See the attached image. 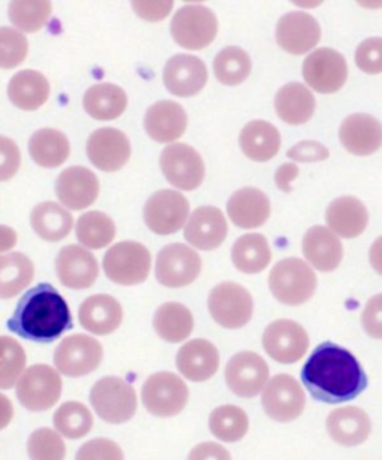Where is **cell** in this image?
<instances>
[{
    "label": "cell",
    "mask_w": 382,
    "mask_h": 460,
    "mask_svg": "<svg viewBox=\"0 0 382 460\" xmlns=\"http://www.w3.org/2000/svg\"><path fill=\"white\" fill-rule=\"evenodd\" d=\"M56 272L65 288L84 290L91 288L98 279V261L81 245H66L57 254Z\"/></svg>",
    "instance_id": "cell-21"
},
{
    "label": "cell",
    "mask_w": 382,
    "mask_h": 460,
    "mask_svg": "<svg viewBox=\"0 0 382 460\" xmlns=\"http://www.w3.org/2000/svg\"><path fill=\"white\" fill-rule=\"evenodd\" d=\"M90 403L103 421L121 425L129 421L138 410L134 385L120 376H103L90 392Z\"/></svg>",
    "instance_id": "cell-4"
},
{
    "label": "cell",
    "mask_w": 382,
    "mask_h": 460,
    "mask_svg": "<svg viewBox=\"0 0 382 460\" xmlns=\"http://www.w3.org/2000/svg\"><path fill=\"white\" fill-rule=\"evenodd\" d=\"M29 153L42 168H58L71 155V144L65 133L56 128H39L31 135Z\"/></svg>",
    "instance_id": "cell-35"
},
{
    "label": "cell",
    "mask_w": 382,
    "mask_h": 460,
    "mask_svg": "<svg viewBox=\"0 0 382 460\" xmlns=\"http://www.w3.org/2000/svg\"><path fill=\"white\" fill-rule=\"evenodd\" d=\"M127 108V94L116 84L91 85L84 94V110L91 119L109 121L120 117Z\"/></svg>",
    "instance_id": "cell-37"
},
{
    "label": "cell",
    "mask_w": 382,
    "mask_h": 460,
    "mask_svg": "<svg viewBox=\"0 0 382 460\" xmlns=\"http://www.w3.org/2000/svg\"><path fill=\"white\" fill-rule=\"evenodd\" d=\"M272 252L267 239L260 234H247L236 239L231 261L244 274H258L271 263Z\"/></svg>",
    "instance_id": "cell-40"
},
{
    "label": "cell",
    "mask_w": 382,
    "mask_h": 460,
    "mask_svg": "<svg viewBox=\"0 0 382 460\" xmlns=\"http://www.w3.org/2000/svg\"><path fill=\"white\" fill-rule=\"evenodd\" d=\"M326 222L336 236L357 238L368 227L369 213L361 200L354 196H343L329 205Z\"/></svg>",
    "instance_id": "cell-31"
},
{
    "label": "cell",
    "mask_w": 382,
    "mask_h": 460,
    "mask_svg": "<svg viewBox=\"0 0 382 460\" xmlns=\"http://www.w3.org/2000/svg\"><path fill=\"white\" fill-rule=\"evenodd\" d=\"M100 186L96 173L84 166H71L58 175L56 195L66 208L74 211L89 208L98 199Z\"/></svg>",
    "instance_id": "cell-22"
},
{
    "label": "cell",
    "mask_w": 382,
    "mask_h": 460,
    "mask_svg": "<svg viewBox=\"0 0 382 460\" xmlns=\"http://www.w3.org/2000/svg\"><path fill=\"white\" fill-rule=\"evenodd\" d=\"M239 146L244 155L254 162L273 159L281 146L280 130L265 119H254L239 135Z\"/></svg>",
    "instance_id": "cell-33"
},
{
    "label": "cell",
    "mask_w": 382,
    "mask_h": 460,
    "mask_svg": "<svg viewBox=\"0 0 382 460\" xmlns=\"http://www.w3.org/2000/svg\"><path fill=\"white\" fill-rule=\"evenodd\" d=\"M187 460H231V455L221 444L208 441L191 448Z\"/></svg>",
    "instance_id": "cell-55"
},
{
    "label": "cell",
    "mask_w": 382,
    "mask_h": 460,
    "mask_svg": "<svg viewBox=\"0 0 382 460\" xmlns=\"http://www.w3.org/2000/svg\"><path fill=\"white\" fill-rule=\"evenodd\" d=\"M53 423L58 435L67 439H81L93 429V414L84 403L69 401L54 412Z\"/></svg>",
    "instance_id": "cell-43"
},
{
    "label": "cell",
    "mask_w": 382,
    "mask_h": 460,
    "mask_svg": "<svg viewBox=\"0 0 382 460\" xmlns=\"http://www.w3.org/2000/svg\"><path fill=\"white\" fill-rule=\"evenodd\" d=\"M220 367L217 347L208 340L195 338L179 349L177 353V367L181 376L193 383H202L215 376Z\"/></svg>",
    "instance_id": "cell-24"
},
{
    "label": "cell",
    "mask_w": 382,
    "mask_h": 460,
    "mask_svg": "<svg viewBox=\"0 0 382 460\" xmlns=\"http://www.w3.org/2000/svg\"><path fill=\"white\" fill-rule=\"evenodd\" d=\"M132 146L118 128H103L91 133L87 141L90 162L103 172H117L129 162Z\"/></svg>",
    "instance_id": "cell-18"
},
{
    "label": "cell",
    "mask_w": 382,
    "mask_h": 460,
    "mask_svg": "<svg viewBox=\"0 0 382 460\" xmlns=\"http://www.w3.org/2000/svg\"><path fill=\"white\" fill-rule=\"evenodd\" d=\"M76 238L84 247L100 250L116 238V225L107 214L90 211L78 218Z\"/></svg>",
    "instance_id": "cell-42"
},
{
    "label": "cell",
    "mask_w": 382,
    "mask_h": 460,
    "mask_svg": "<svg viewBox=\"0 0 382 460\" xmlns=\"http://www.w3.org/2000/svg\"><path fill=\"white\" fill-rule=\"evenodd\" d=\"M75 460H125V453L116 441L96 438L81 446Z\"/></svg>",
    "instance_id": "cell-49"
},
{
    "label": "cell",
    "mask_w": 382,
    "mask_h": 460,
    "mask_svg": "<svg viewBox=\"0 0 382 460\" xmlns=\"http://www.w3.org/2000/svg\"><path fill=\"white\" fill-rule=\"evenodd\" d=\"M227 214L235 226L256 229L263 226L271 216V200L262 190L244 187L230 196L227 202Z\"/></svg>",
    "instance_id": "cell-28"
},
{
    "label": "cell",
    "mask_w": 382,
    "mask_h": 460,
    "mask_svg": "<svg viewBox=\"0 0 382 460\" xmlns=\"http://www.w3.org/2000/svg\"><path fill=\"white\" fill-rule=\"evenodd\" d=\"M161 166L166 180L179 190H195L204 182V159L187 144L166 146L161 153Z\"/></svg>",
    "instance_id": "cell-15"
},
{
    "label": "cell",
    "mask_w": 382,
    "mask_h": 460,
    "mask_svg": "<svg viewBox=\"0 0 382 460\" xmlns=\"http://www.w3.org/2000/svg\"><path fill=\"white\" fill-rule=\"evenodd\" d=\"M224 376L236 396L256 398L269 380V367L257 353L240 351L227 362Z\"/></svg>",
    "instance_id": "cell-17"
},
{
    "label": "cell",
    "mask_w": 382,
    "mask_h": 460,
    "mask_svg": "<svg viewBox=\"0 0 382 460\" xmlns=\"http://www.w3.org/2000/svg\"><path fill=\"white\" fill-rule=\"evenodd\" d=\"M103 270L114 283L136 286L143 283L150 275L152 254L141 243L123 241L108 250L103 257Z\"/></svg>",
    "instance_id": "cell-6"
},
{
    "label": "cell",
    "mask_w": 382,
    "mask_h": 460,
    "mask_svg": "<svg viewBox=\"0 0 382 460\" xmlns=\"http://www.w3.org/2000/svg\"><path fill=\"white\" fill-rule=\"evenodd\" d=\"M263 349L269 358L282 365L300 360L309 349V337L294 320H276L263 333Z\"/></svg>",
    "instance_id": "cell-14"
},
{
    "label": "cell",
    "mask_w": 382,
    "mask_h": 460,
    "mask_svg": "<svg viewBox=\"0 0 382 460\" xmlns=\"http://www.w3.org/2000/svg\"><path fill=\"white\" fill-rule=\"evenodd\" d=\"M251 58L239 47L222 49L213 58V74L224 85H239L251 74Z\"/></svg>",
    "instance_id": "cell-44"
},
{
    "label": "cell",
    "mask_w": 382,
    "mask_h": 460,
    "mask_svg": "<svg viewBox=\"0 0 382 460\" xmlns=\"http://www.w3.org/2000/svg\"><path fill=\"white\" fill-rule=\"evenodd\" d=\"M49 90L51 87L44 74L24 69L9 81L8 98L18 110L35 111L48 101Z\"/></svg>",
    "instance_id": "cell-32"
},
{
    "label": "cell",
    "mask_w": 382,
    "mask_h": 460,
    "mask_svg": "<svg viewBox=\"0 0 382 460\" xmlns=\"http://www.w3.org/2000/svg\"><path fill=\"white\" fill-rule=\"evenodd\" d=\"M262 407L272 420L289 423L302 416L307 396L299 381L289 374H278L263 387Z\"/></svg>",
    "instance_id": "cell-10"
},
{
    "label": "cell",
    "mask_w": 382,
    "mask_h": 460,
    "mask_svg": "<svg viewBox=\"0 0 382 460\" xmlns=\"http://www.w3.org/2000/svg\"><path fill=\"white\" fill-rule=\"evenodd\" d=\"M269 288L281 304L302 305L316 293L317 275L307 261L289 257L273 266L269 274Z\"/></svg>",
    "instance_id": "cell-3"
},
{
    "label": "cell",
    "mask_w": 382,
    "mask_h": 460,
    "mask_svg": "<svg viewBox=\"0 0 382 460\" xmlns=\"http://www.w3.org/2000/svg\"><path fill=\"white\" fill-rule=\"evenodd\" d=\"M22 164V151L11 137L0 135V182L15 177Z\"/></svg>",
    "instance_id": "cell-51"
},
{
    "label": "cell",
    "mask_w": 382,
    "mask_h": 460,
    "mask_svg": "<svg viewBox=\"0 0 382 460\" xmlns=\"http://www.w3.org/2000/svg\"><path fill=\"white\" fill-rule=\"evenodd\" d=\"M26 351L11 337H2L0 347V389L8 390L17 385L26 367Z\"/></svg>",
    "instance_id": "cell-46"
},
{
    "label": "cell",
    "mask_w": 382,
    "mask_h": 460,
    "mask_svg": "<svg viewBox=\"0 0 382 460\" xmlns=\"http://www.w3.org/2000/svg\"><path fill=\"white\" fill-rule=\"evenodd\" d=\"M163 83L175 96L191 98L200 93L208 83V69L195 56L177 54L166 63Z\"/></svg>",
    "instance_id": "cell-19"
},
{
    "label": "cell",
    "mask_w": 382,
    "mask_h": 460,
    "mask_svg": "<svg viewBox=\"0 0 382 460\" xmlns=\"http://www.w3.org/2000/svg\"><path fill=\"white\" fill-rule=\"evenodd\" d=\"M170 33L183 49H204L217 36L218 20L204 4H187L172 18Z\"/></svg>",
    "instance_id": "cell-9"
},
{
    "label": "cell",
    "mask_w": 382,
    "mask_h": 460,
    "mask_svg": "<svg viewBox=\"0 0 382 460\" xmlns=\"http://www.w3.org/2000/svg\"><path fill=\"white\" fill-rule=\"evenodd\" d=\"M202 272L199 254L184 243H174L157 254L156 279L161 286L179 288L195 283Z\"/></svg>",
    "instance_id": "cell-12"
},
{
    "label": "cell",
    "mask_w": 382,
    "mask_h": 460,
    "mask_svg": "<svg viewBox=\"0 0 382 460\" xmlns=\"http://www.w3.org/2000/svg\"><path fill=\"white\" fill-rule=\"evenodd\" d=\"M339 139L352 155H374L382 144L381 123L374 115H350L341 124Z\"/></svg>",
    "instance_id": "cell-27"
},
{
    "label": "cell",
    "mask_w": 382,
    "mask_h": 460,
    "mask_svg": "<svg viewBox=\"0 0 382 460\" xmlns=\"http://www.w3.org/2000/svg\"><path fill=\"white\" fill-rule=\"evenodd\" d=\"M53 6L51 2L45 0H20L9 4V20L18 31L35 33L40 31L48 22Z\"/></svg>",
    "instance_id": "cell-45"
},
{
    "label": "cell",
    "mask_w": 382,
    "mask_h": 460,
    "mask_svg": "<svg viewBox=\"0 0 382 460\" xmlns=\"http://www.w3.org/2000/svg\"><path fill=\"white\" fill-rule=\"evenodd\" d=\"M186 223L184 236L191 247L197 250H215L227 238L229 227L226 217L221 209L215 207H199Z\"/></svg>",
    "instance_id": "cell-23"
},
{
    "label": "cell",
    "mask_w": 382,
    "mask_h": 460,
    "mask_svg": "<svg viewBox=\"0 0 382 460\" xmlns=\"http://www.w3.org/2000/svg\"><path fill=\"white\" fill-rule=\"evenodd\" d=\"M13 417V402L4 394H0V430L11 423Z\"/></svg>",
    "instance_id": "cell-58"
},
{
    "label": "cell",
    "mask_w": 382,
    "mask_h": 460,
    "mask_svg": "<svg viewBox=\"0 0 382 460\" xmlns=\"http://www.w3.org/2000/svg\"><path fill=\"white\" fill-rule=\"evenodd\" d=\"M321 40V27L316 18L307 13H285L276 24V42L290 54L311 51Z\"/></svg>",
    "instance_id": "cell-20"
},
{
    "label": "cell",
    "mask_w": 382,
    "mask_h": 460,
    "mask_svg": "<svg viewBox=\"0 0 382 460\" xmlns=\"http://www.w3.org/2000/svg\"><path fill=\"white\" fill-rule=\"evenodd\" d=\"M35 266L30 257L22 252L0 256V299H11L30 286Z\"/></svg>",
    "instance_id": "cell-39"
},
{
    "label": "cell",
    "mask_w": 382,
    "mask_h": 460,
    "mask_svg": "<svg viewBox=\"0 0 382 460\" xmlns=\"http://www.w3.org/2000/svg\"><path fill=\"white\" fill-rule=\"evenodd\" d=\"M249 419L242 408L221 405L209 416V430L222 443H238L248 434Z\"/></svg>",
    "instance_id": "cell-41"
},
{
    "label": "cell",
    "mask_w": 382,
    "mask_h": 460,
    "mask_svg": "<svg viewBox=\"0 0 382 460\" xmlns=\"http://www.w3.org/2000/svg\"><path fill=\"white\" fill-rule=\"evenodd\" d=\"M357 66L370 75L382 72V40L379 36L361 42L356 51Z\"/></svg>",
    "instance_id": "cell-50"
},
{
    "label": "cell",
    "mask_w": 382,
    "mask_h": 460,
    "mask_svg": "<svg viewBox=\"0 0 382 460\" xmlns=\"http://www.w3.org/2000/svg\"><path fill=\"white\" fill-rule=\"evenodd\" d=\"M30 225L39 238L48 243H57L71 234L74 217L56 202H42L31 211Z\"/></svg>",
    "instance_id": "cell-38"
},
{
    "label": "cell",
    "mask_w": 382,
    "mask_h": 460,
    "mask_svg": "<svg viewBox=\"0 0 382 460\" xmlns=\"http://www.w3.org/2000/svg\"><path fill=\"white\" fill-rule=\"evenodd\" d=\"M303 78L318 93H336L347 83V60L336 49H316L303 62Z\"/></svg>",
    "instance_id": "cell-13"
},
{
    "label": "cell",
    "mask_w": 382,
    "mask_h": 460,
    "mask_svg": "<svg viewBox=\"0 0 382 460\" xmlns=\"http://www.w3.org/2000/svg\"><path fill=\"white\" fill-rule=\"evenodd\" d=\"M287 155L294 162L309 164V162H321V160L329 159L330 153L321 142L302 141L291 146Z\"/></svg>",
    "instance_id": "cell-52"
},
{
    "label": "cell",
    "mask_w": 382,
    "mask_h": 460,
    "mask_svg": "<svg viewBox=\"0 0 382 460\" xmlns=\"http://www.w3.org/2000/svg\"><path fill=\"white\" fill-rule=\"evenodd\" d=\"M80 323L90 333L105 337L123 323V306L109 295H94L80 306Z\"/></svg>",
    "instance_id": "cell-29"
},
{
    "label": "cell",
    "mask_w": 382,
    "mask_h": 460,
    "mask_svg": "<svg viewBox=\"0 0 382 460\" xmlns=\"http://www.w3.org/2000/svg\"><path fill=\"white\" fill-rule=\"evenodd\" d=\"M188 387L174 372L152 374L143 385V407L152 416L168 419L178 416L187 407Z\"/></svg>",
    "instance_id": "cell-5"
},
{
    "label": "cell",
    "mask_w": 382,
    "mask_h": 460,
    "mask_svg": "<svg viewBox=\"0 0 382 460\" xmlns=\"http://www.w3.org/2000/svg\"><path fill=\"white\" fill-rule=\"evenodd\" d=\"M135 13L147 22H161L174 8L172 2H132Z\"/></svg>",
    "instance_id": "cell-54"
},
{
    "label": "cell",
    "mask_w": 382,
    "mask_h": 460,
    "mask_svg": "<svg viewBox=\"0 0 382 460\" xmlns=\"http://www.w3.org/2000/svg\"><path fill=\"white\" fill-rule=\"evenodd\" d=\"M208 310L213 322L221 328H244L253 319V296L240 284L224 281L209 293Z\"/></svg>",
    "instance_id": "cell-7"
},
{
    "label": "cell",
    "mask_w": 382,
    "mask_h": 460,
    "mask_svg": "<svg viewBox=\"0 0 382 460\" xmlns=\"http://www.w3.org/2000/svg\"><path fill=\"white\" fill-rule=\"evenodd\" d=\"M275 110L284 123L300 126L312 119L316 111V98L311 90L300 83H289L278 90Z\"/></svg>",
    "instance_id": "cell-34"
},
{
    "label": "cell",
    "mask_w": 382,
    "mask_h": 460,
    "mask_svg": "<svg viewBox=\"0 0 382 460\" xmlns=\"http://www.w3.org/2000/svg\"><path fill=\"white\" fill-rule=\"evenodd\" d=\"M29 42L22 31L0 27V69H13L26 60Z\"/></svg>",
    "instance_id": "cell-48"
},
{
    "label": "cell",
    "mask_w": 382,
    "mask_h": 460,
    "mask_svg": "<svg viewBox=\"0 0 382 460\" xmlns=\"http://www.w3.org/2000/svg\"><path fill=\"white\" fill-rule=\"evenodd\" d=\"M300 376L312 398L326 403L352 401L368 387V376L356 356L330 341L312 351Z\"/></svg>",
    "instance_id": "cell-1"
},
{
    "label": "cell",
    "mask_w": 382,
    "mask_h": 460,
    "mask_svg": "<svg viewBox=\"0 0 382 460\" xmlns=\"http://www.w3.org/2000/svg\"><path fill=\"white\" fill-rule=\"evenodd\" d=\"M17 232L9 226L0 225V252H8L17 243Z\"/></svg>",
    "instance_id": "cell-57"
},
{
    "label": "cell",
    "mask_w": 382,
    "mask_h": 460,
    "mask_svg": "<svg viewBox=\"0 0 382 460\" xmlns=\"http://www.w3.org/2000/svg\"><path fill=\"white\" fill-rule=\"evenodd\" d=\"M299 177V166L296 164H284L278 168L275 173L276 186L280 187V190L290 193L293 190L291 182Z\"/></svg>",
    "instance_id": "cell-56"
},
{
    "label": "cell",
    "mask_w": 382,
    "mask_h": 460,
    "mask_svg": "<svg viewBox=\"0 0 382 460\" xmlns=\"http://www.w3.org/2000/svg\"><path fill=\"white\" fill-rule=\"evenodd\" d=\"M103 347L96 338L76 333L63 340L54 351V365L71 378L89 376L102 363Z\"/></svg>",
    "instance_id": "cell-11"
},
{
    "label": "cell",
    "mask_w": 382,
    "mask_h": 460,
    "mask_svg": "<svg viewBox=\"0 0 382 460\" xmlns=\"http://www.w3.org/2000/svg\"><path fill=\"white\" fill-rule=\"evenodd\" d=\"M326 428L330 438L343 447H356L365 443L372 432V421L368 412L359 407L336 408L330 412Z\"/></svg>",
    "instance_id": "cell-25"
},
{
    "label": "cell",
    "mask_w": 382,
    "mask_h": 460,
    "mask_svg": "<svg viewBox=\"0 0 382 460\" xmlns=\"http://www.w3.org/2000/svg\"><path fill=\"white\" fill-rule=\"evenodd\" d=\"M302 245L307 261L321 272L338 270V266L343 261V243L327 227H311L303 236Z\"/></svg>",
    "instance_id": "cell-30"
},
{
    "label": "cell",
    "mask_w": 382,
    "mask_h": 460,
    "mask_svg": "<svg viewBox=\"0 0 382 460\" xmlns=\"http://www.w3.org/2000/svg\"><path fill=\"white\" fill-rule=\"evenodd\" d=\"M6 326L29 341L53 342L74 323L62 295L51 284L42 283L24 293Z\"/></svg>",
    "instance_id": "cell-2"
},
{
    "label": "cell",
    "mask_w": 382,
    "mask_h": 460,
    "mask_svg": "<svg viewBox=\"0 0 382 460\" xmlns=\"http://www.w3.org/2000/svg\"><path fill=\"white\" fill-rule=\"evenodd\" d=\"M62 376L48 365H33L17 381V398L29 411H47L62 396Z\"/></svg>",
    "instance_id": "cell-8"
},
{
    "label": "cell",
    "mask_w": 382,
    "mask_h": 460,
    "mask_svg": "<svg viewBox=\"0 0 382 460\" xmlns=\"http://www.w3.org/2000/svg\"><path fill=\"white\" fill-rule=\"evenodd\" d=\"M190 205L179 191L161 190L147 200L143 220L148 229L157 234H172L186 225Z\"/></svg>",
    "instance_id": "cell-16"
},
{
    "label": "cell",
    "mask_w": 382,
    "mask_h": 460,
    "mask_svg": "<svg viewBox=\"0 0 382 460\" xmlns=\"http://www.w3.org/2000/svg\"><path fill=\"white\" fill-rule=\"evenodd\" d=\"M152 326L163 341H186L195 328V319L187 306L179 302H166L159 306L152 319Z\"/></svg>",
    "instance_id": "cell-36"
},
{
    "label": "cell",
    "mask_w": 382,
    "mask_h": 460,
    "mask_svg": "<svg viewBox=\"0 0 382 460\" xmlns=\"http://www.w3.org/2000/svg\"><path fill=\"white\" fill-rule=\"evenodd\" d=\"M27 453L30 460H65L66 446L56 430L40 428L29 437Z\"/></svg>",
    "instance_id": "cell-47"
},
{
    "label": "cell",
    "mask_w": 382,
    "mask_h": 460,
    "mask_svg": "<svg viewBox=\"0 0 382 460\" xmlns=\"http://www.w3.org/2000/svg\"><path fill=\"white\" fill-rule=\"evenodd\" d=\"M187 112L179 103L161 101L148 108L143 126L148 137L161 144L174 142L183 137L187 128Z\"/></svg>",
    "instance_id": "cell-26"
},
{
    "label": "cell",
    "mask_w": 382,
    "mask_h": 460,
    "mask_svg": "<svg viewBox=\"0 0 382 460\" xmlns=\"http://www.w3.org/2000/svg\"><path fill=\"white\" fill-rule=\"evenodd\" d=\"M361 323L365 328L366 333L375 340L382 338V297L381 295L372 297L368 305H366L365 313L361 315Z\"/></svg>",
    "instance_id": "cell-53"
},
{
    "label": "cell",
    "mask_w": 382,
    "mask_h": 460,
    "mask_svg": "<svg viewBox=\"0 0 382 460\" xmlns=\"http://www.w3.org/2000/svg\"><path fill=\"white\" fill-rule=\"evenodd\" d=\"M0 347H2V337H0Z\"/></svg>",
    "instance_id": "cell-59"
}]
</instances>
